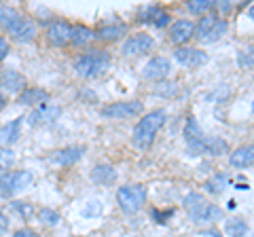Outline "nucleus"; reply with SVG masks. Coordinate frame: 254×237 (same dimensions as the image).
<instances>
[{"instance_id":"nucleus-1","label":"nucleus","mask_w":254,"mask_h":237,"mask_svg":"<svg viewBox=\"0 0 254 237\" xmlns=\"http://www.w3.org/2000/svg\"><path fill=\"white\" fill-rule=\"evenodd\" d=\"M165 110H150L138 121V125L133 127V144H136L140 151H148L155 142L157 131L165 125Z\"/></svg>"},{"instance_id":"nucleus-2","label":"nucleus","mask_w":254,"mask_h":237,"mask_svg":"<svg viewBox=\"0 0 254 237\" xmlns=\"http://www.w3.org/2000/svg\"><path fill=\"white\" fill-rule=\"evenodd\" d=\"M182 205H185L189 218L193 220V223L201 225V223H218L222 218V210L218 205L210 203L205 199V195L201 193H189L185 199H182Z\"/></svg>"},{"instance_id":"nucleus-3","label":"nucleus","mask_w":254,"mask_h":237,"mask_svg":"<svg viewBox=\"0 0 254 237\" xmlns=\"http://www.w3.org/2000/svg\"><path fill=\"white\" fill-rule=\"evenodd\" d=\"M113 64L110 53L104 49H93L89 53H83L81 58L74 61V72L81 78H95L100 74H104Z\"/></svg>"},{"instance_id":"nucleus-4","label":"nucleus","mask_w":254,"mask_h":237,"mask_svg":"<svg viewBox=\"0 0 254 237\" xmlns=\"http://www.w3.org/2000/svg\"><path fill=\"white\" fill-rule=\"evenodd\" d=\"M227 28L229 23L220 15H201V19L195 26V34L201 43H216L225 36Z\"/></svg>"},{"instance_id":"nucleus-5","label":"nucleus","mask_w":254,"mask_h":237,"mask_svg":"<svg viewBox=\"0 0 254 237\" xmlns=\"http://www.w3.org/2000/svg\"><path fill=\"white\" fill-rule=\"evenodd\" d=\"M117 203L125 214H136L146 203V188L142 184H125L117 191Z\"/></svg>"},{"instance_id":"nucleus-6","label":"nucleus","mask_w":254,"mask_h":237,"mask_svg":"<svg viewBox=\"0 0 254 237\" xmlns=\"http://www.w3.org/2000/svg\"><path fill=\"white\" fill-rule=\"evenodd\" d=\"M32 182H34V176H32V172H28V170L0 174V195L11 199L13 195L26 191Z\"/></svg>"},{"instance_id":"nucleus-7","label":"nucleus","mask_w":254,"mask_h":237,"mask_svg":"<svg viewBox=\"0 0 254 237\" xmlns=\"http://www.w3.org/2000/svg\"><path fill=\"white\" fill-rule=\"evenodd\" d=\"M6 30V34H9L15 43H30V41H34V36H36V23L32 21L30 17H26V15H17L15 19H11L9 23L4 26Z\"/></svg>"},{"instance_id":"nucleus-8","label":"nucleus","mask_w":254,"mask_h":237,"mask_svg":"<svg viewBox=\"0 0 254 237\" xmlns=\"http://www.w3.org/2000/svg\"><path fill=\"white\" fill-rule=\"evenodd\" d=\"M142 102L131 100V102H117V104H110L102 108V117L106 118H129L142 113Z\"/></svg>"},{"instance_id":"nucleus-9","label":"nucleus","mask_w":254,"mask_h":237,"mask_svg":"<svg viewBox=\"0 0 254 237\" xmlns=\"http://www.w3.org/2000/svg\"><path fill=\"white\" fill-rule=\"evenodd\" d=\"M174 59L180 66L187 68H199L203 64H208V53H203L201 49H190V47H178L174 51Z\"/></svg>"},{"instance_id":"nucleus-10","label":"nucleus","mask_w":254,"mask_h":237,"mask_svg":"<svg viewBox=\"0 0 254 237\" xmlns=\"http://www.w3.org/2000/svg\"><path fill=\"white\" fill-rule=\"evenodd\" d=\"M28 87L26 76L17 70H2L0 72V89L6 91L9 96H19V93Z\"/></svg>"},{"instance_id":"nucleus-11","label":"nucleus","mask_w":254,"mask_h":237,"mask_svg":"<svg viewBox=\"0 0 254 237\" xmlns=\"http://www.w3.org/2000/svg\"><path fill=\"white\" fill-rule=\"evenodd\" d=\"M72 38V23L68 21H53L47 28V41H49L53 47H64L70 43Z\"/></svg>"},{"instance_id":"nucleus-12","label":"nucleus","mask_w":254,"mask_h":237,"mask_svg":"<svg viewBox=\"0 0 254 237\" xmlns=\"http://www.w3.org/2000/svg\"><path fill=\"white\" fill-rule=\"evenodd\" d=\"M153 47H155L153 36H148L144 32H138V34L129 36L123 43V55H142V53L150 51Z\"/></svg>"},{"instance_id":"nucleus-13","label":"nucleus","mask_w":254,"mask_h":237,"mask_svg":"<svg viewBox=\"0 0 254 237\" xmlns=\"http://www.w3.org/2000/svg\"><path fill=\"white\" fill-rule=\"evenodd\" d=\"M195 36V23L190 19H178L170 26V41L174 45H185Z\"/></svg>"},{"instance_id":"nucleus-14","label":"nucleus","mask_w":254,"mask_h":237,"mask_svg":"<svg viewBox=\"0 0 254 237\" xmlns=\"http://www.w3.org/2000/svg\"><path fill=\"white\" fill-rule=\"evenodd\" d=\"M172 70V64L168 58H153L148 61V64L144 66V70H142V74H144V78H148V81H163L165 76L170 74Z\"/></svg>"},{"instance_id":"nucleus-15","label":"nucleus","mask_w":254,"mask_h":237,"mask_svg":"<svg viewBox=\"0 0 254 237\" xmlns=\"http://www.w3.org/2000/svg\"><path fill=\"white\" fill-rule=\"evenodd\" d=\"M49 91H45L41 89V87H26L19 96H17V104L21 106H36V108H41L45 106L47 102H49Z\"/></svg>"},{"instance_id":"nucleus-16","label":"nucleus","mask_w":254,"mask_h":237,"mask_svg":"<svg viewBox=\"0 0 254 237\" xmlns=\"http://www.w3.org/2000/svg\"><path fill=\"white\" fill-rule=\"evenodd\" d=\"M60 115H62V108H60V106H49V104H45V106H41V108H36L34 113H30V117L26 118V121L32 125V127H36V125L53 123Z\"/></svg>"},{"instance_id":"nucleus-17","label":"nucleus","mask_w":254,"mask_h":237,"mask_svg":"<svg viewBox=\"0 0 254 237\" xmlns=\"http://www.w3.org/2000/svg\"><path fill=\"white\" fill-rule=\"evenodd\" d=\"M83 155H85V146H68V148H62V151L53 153L49 157V161L55 165H72L81 159Z\"/></svg>"},{"instance_id":"nucleus-18","label":"nucleus","mask_w":254,"mask_h":237,"mask_svg":"<svg viewBox=\"0 0 254 237\" xmlns=\"http://www.w3.org/2000/svg\"><path fill=\"white\" fill-rule=\"evenodd\" d=\"M229 163L233 168H250V165H254V144H244L235 148L229 157Z\"/></svg>"},{"instance_id":"nucleus-19","label":"nucleus","mask_w":254,"mask_h":237,"mask_svg":"<svg viewBox=\"0 0 254 237\" xmlns=\"http://www.w3.org/2000/svg\"><path fill=\"white\" fill-rule=\"evenodd\" d=\"M21 121L23 118L19 117V118H15V121L0 127V148H9L13 142H17L19 133H21Z\"/></svg>"},{"instance_id":"nucleus-20","label":"nucleus","mask_w":254,"mask_h":237,"mask_svg":"<svg viewBox=\"0 0 254 237\" xmlns=\"http://www.w3.org/2000/svg\"><path fill=\"white\" fill-rule=\"evenodd\" d=\"M89 178L93 180V182H98V184H113L117 180V172H115V168H110V165L100 163V165H95V168L91 170Z\"/></svg>"},{"instance_id":"nucleus-21","label":"nucleus","mask_w":254,"mask_h":237,"mask_svg":"<svg viewBox=\"0 0 254 237\" xmlns=\"http://www.w3.org/2000/svg\"><path fill=\"white\" fill-rule=\"evenodd\" d=\"M125 34H127L125 23H113V26L100 28L98 32H95V38H100V41H104V43H113V41H119V38L125 36Z\"/></svg>"},{"instance_id":"nucleus-22","label":"nucleus","mask_w":254,"mask_h":237,"mask_svg":"<svg viewBox=\"0 0 254 237\" xmlns=\"http://www.w3.org/2000/svg\"><path fill=\"white\" fill-rule=\"evenodd\" d=\"M95 38V32L91 28H87V26H72V38H70V43L76 45V47H85V45H89L91 41Z\"/></svg>"},{"instance_id":"nucleus-23","label":"nucleus","mask_w":254,"mask_h":237,"mask_svg":"<svg viewBox=\"0 0 254 237\" xmlns=\"http://www.w3.org/2000/svg\"><path fill=\"white\" fill-rule=\"evenodd\" d=\"M229 176L227 174H222V172H218V174H214V176L208 180V184H205V188H208L210 193H214V195H218V193H222L225 188L229 186Z\"/></svg>"},{"instance_id":"nucleus-24","label":"nucleus","mask_w":254,"mask_h":237,"mask_svg":"<svg viewBox=\"0 0 254 237\" xmlns=\"http://www.w3.org/2000/svg\"><path fill=\"white\" fill-rule=\"evenodd\" d=\"M227 153V144L225 140L220 138H205V146H203V155H210V157H220Z\"/></svg>"},{"instance_id":"nucleus-25","label":"nucleus","mask_w":254,"mask_h":237,"mask_svg":"<svg viewBox=\"0 0 254 237\" xmlns=\"http://www.w3.org/2000/svg\"><path fill=\"white\" fill-rule=\"evenodd\" d=\"M237 64L246 70H254V47H246L237 53Z\"/></svg>"},{"instance_id":"nucleus-26","label":"nucleus","mask_w":254,"mask_h":237,"mask_svg":"<svg viewBox=\"0 0 254 237\" xmlns=\"http://www.w3.org/2000/svg\"><path fill=\"white\" fill-rule=\"evenodd\" d=\"M212 6H214L212 0H190V2H187V9L195 15H208Z\"/></svg>"},{"instance_id":"nucleus-27","label":"nucleus","mask_w":254,"mask_h":237,"mask_svg":"<svg viewBox=\"0 0 254 237\" xmlns=\"http://www.w3.org/2000/svg\"><path fill=\"white\" fill-rule=\"evenodd\" d=\"M9 208L15 212V214H19L23 220H30L32 214H34V208H32V203H26V201H11Z\"/></svg>"},{"instance_id":"nucleus-28","label":"nucleus","mask_w":254,"mask_h":237,"mask_svg":"<svg viewBox=\"0 0 254 237\" xmlns=\"http://www.w3.org/2000/svg\"><path fill=\"white\" fill-rule=\"evenodd\" d=\"M38 218H41V223L47 225V227H55V225L62 223V216L51 208H43L41 212H38Z\"/></svg>"},{"instance_id":"nucleus-29","label":"nucleus","mask_w":254,"mask_h":237,"mask_svg":"<svg viewBox=\"0 0 254 237\" xmlns=\"http://www.w3.org/2000/svg\"><path fill=\"white\" fill-rule=\"evenodd\" d=\"M157 96H163V98H174L178 93V83L176 81H161L155 89Z\"/></svg>"},{"instance_id":"nucleus-30","label":"nucleus","mask_w":254,"mask_h":237,"mask_svg":"<svg viewBox=\"0 0 254 237\" xmlns=\"http://www.w3.org/2000/svg\"><path fill=\"white\" fill-rule=\"evenodd\" d=\"M15 159H17V157H15V153L11 148H0V172L2 174L9 172L15 165Z\"/></svg>"},{"instance_id":"nucleus-31","label":"nucleus","mask_w":254,"mask_h":237,"mask_svg":"<svg viewBox=\"0 0 254 237\" xmlns=\"http://www.w3.org/2000/svg\"><path fill=\"white\" fill-rule=\"evenodd\" d=\"M227 231L231 237H244L246 231H248V225H246L242 218H233V220L227 223Z\"/></svg>"},{"instance_id":"nucleus-32","label":"nucleus","mask_w":254,"mask_h":237,"mask_svg":"<svg viewBox=\"0 0 254 237\" xmlns=\"http://www.w3.org/2000/svg\"><path fill=\"white\" fill-rule=\"evenodd\" d=\"M19 15V11L17 9H13V6H0V26H6L11 19H15Z\"/></svg>"},{"instance_id":"nucleus-33","label":"nucleus","mask_w":254,"mask_h":237,"mask_svg":"<svg viewBox=\"0 0 254 237\" xmlns=\"http://www.w3.org/2000/svg\"><path fill=\"white\" fill-rule=\"evenodd\" d=\"M102 214V203L98 199H93V201H87V208H83V216H100Z\"/></svg>"},{"instance_id":"nucleus-34","label":"nucleus","mask_w":254,"mask_h":237,"mask_svg":"<svg viewBox=\"0 0 254 237\" xmlns=\"http://www.w3.org/2000/svg\"><path fill=\"white\" fill-rule=\"evenodd\" d=\"M159 13H161V9H159V6H155V4H153V6H146V9L140 13V21H155Z\"/></svg>"},{"instance_id":"nucleus-35","label":"nucleus","mask_w":254,"mask_h":237,"mask_svg":"<svg viewBox=\"0 0 254 237\" xmlns=\"http://www.w3.org/2000/svg\"><path fill=\"white\" fill-rule=\"evenodd\" d=\"M153 23H155L157 28H165V26L170 23V13H168V11H161V13L157 15V19H155Z\"/></svg>"},{"instance_id":"nucleus-36","label":"nucleus","mask_w":254,"mask_h":237,"mask_svg":"<svg viewBox=\"0 0 254 237\" xmlns=\"http://www.w3.org/2000/svg\"><path fill=\"white\" fill-rule=\"evenodd\" d=\"M13 237H41L34 229H28V227H23V229H17V231L13 233Z\"/></svg>"},{"instance_id":"nucleus-37","label":"nucleus","mask_w":254,"mask_h":237,"mask_svg":"<svg viewBox=\"0 0 254 237\" xmlns=\"http://www.w3.org/2000/svg\"><path fill=\"white\" fill-rule=\"evenodd\" d=\"M6 55H9V43L4 36H0V59H4Z\"/></svg>"},{"instance_id":"nucleus-38","label":"nucleus","mask_w":254,"mask_h":237,"mask_svg":"<svg viewBox=\"0 0 254 237\" xmlns=\"http://www.w3.org/2000/svg\"><path fill=\"white\" fill-rule=\"evenodd\" d=\"M220 9V13H231V9H233V4L231 2H227V0H220V2H214Z\"/></svg>"},{"instance_id":"nucleus-39","label":"nucleus","mask_w":254,"mask_h":237,"mask_svg":"<svg viewBox=\"0 0 254 237\" xmlns=\"http://www.w3.org/2000/svg\"><path fill=\"white\" fill-rule=\"evenodd\" d=\"M6 229H9V218H6L4 214H0V233H4Z\"/></svg>"},{"instance_id":"nucleus-40","label":"nucleus","mask_w":254,"mask_h":237,"mask_svg":"<svg viewBox=\"0 0 254 237\" xmlns=\"http://www.w3.org/2000/svg\"><path fill=\"white\" fill-rule=\"evenodd\" d=\"M4 104H6V100H4V96H2V93H0V110L4 108Z\"/></svg>"},{"instance_id":"nucleus-41","label":"nucleus","mask_w":254,"mask_h":237,"mask_svg":"<svg viewBox=\"0 0 254 237\" xmlns=\"http://www.w3.org/2000/svg\"><path fill=\"white\" fill-rule=\"evenodd\" d=\"M248 17H250V19H252V21H254V4H252V6H250V11H248Z\"/></svg>"},{"instance_id":"nucleus-42","label":"nucleus","mask_w":254,"mask_h":237,"mask_svg":"<svg viewBox=\"0 0 254 237\" xmlns=\"http://www.w3.org/2000/svg\"><path fill=\"white\" fill-rule=\"evenodd\" d=\"M252 113H254V102H252Z\"/></svg>"}]
</instances>
